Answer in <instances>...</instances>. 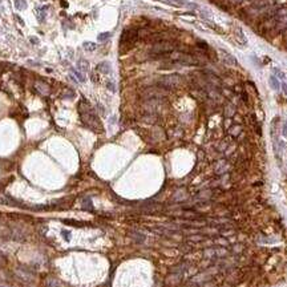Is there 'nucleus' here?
I'll return each mask as SVG.
<instances>
[{
	"label": "nucleus",
	"mask_w": 287,
	"mask_h": 287,
	"mask_svg": "<svg viewBox=\"0 0 287 287\" xmlns=\"http://www.w3.org/2000/svg\"><path fill=\"white\" fill-rule=\"evenodd\" d=\"M153 54L155 56H162V54H168L174 52V44L170 41H157L150 49Z\"/></svg>",
	"instance_id": "nucleus-2"
},
{
	"label": "nucleus",
	"mask_w": 287,
	"mask_h": 287,
	"mask_svg": "<svg viewBox=\"0 0 287 287\" xmlns=\"http://www.w3.org/2000/svg\"><path fill=\"white\" fill-rule=\"evenodd\" d=\"M270 85H271V88L274 89V91H278V89L280 88L279 80H278L275 76H271V77H270Z\"/></svg>",
	"instance_id": "nucleus-8"
},
{
	"label": "nucleus",
	"mask_w": 287,
	"mask_h": 287,
	"mask_svg": "<svg viewBox=\"0 0 287 287\" xmlns=\"http://www.w3.org/2000/svg\"><path fill=\"white\" fill-rule=\"evenodd\" d=\"M83 47H84L85 51L92 52V51H94V49L97 48V45H96L94 43H92V41H85V43H83Z\"/></svg>",
	"instance_id": "nucleus-9"
},
{
	"label": "nucleus",
	"mask_w": 287,
	"mask_h": 287,
	"mask_svg": "<svg viewBox=\"0 0 287 287\" xmlns=\"http://www.w3.org/2000/svg\"><path fill=\"white\" fill-rule=\"evenodd\" d=\"M235 32H237V35H238V41L240 43V44H246V37H245V35L242 33V31H240L239 28H237L235 29Z\"/></svg>",
	"instance_id": "nucleus-11"
},
{
	"label": "nucleus",
	"mask_w": 287,
	"mask_h": 287,
	"mask_svg": "<svg viewBox=\"0 0 287 287\" xmlns=\"http://www.w3.org/2000/svg\"><path fill=\"white\" fill-rule=\"evenodd\" d=\"M106 86H108V88L110 89L112 92H114V91H116V85H114V83H113V81H108V83H106Z\"/></svg>",
	"instance_id": "nucleus-15"
},
{
	"label": "nucleus",
	"mask_w": 287,
	"mask_h": 287,
	"mask_svg": "<svg viewBox=\"0 0 287 287\" xmlns=\"http://www.w3.org/2000/svg\"><path fill=\"white\" fill-rule=\"evenodd\" d=\"M283 136L287 137V122L285 124V126H283Z\"/></svg>",
	"instance_id": "nucleus-16"
},
{
	"label": "nucleus",
	"mask_w": 287,
	"mask_h": 287,
	"mask_svg": "<svg viewBox=\"0 0 287 287\" xmlns=\"http://www.w3.org/2000/svg\"><path fill=\"white\" fill-rule=\"evenodd\" d=\"M70 72H72V76H75L76 80H77L78 83H84V81H85V76H84L78 69H72Z\"/></svg>",
	"instance_id": "nucleus-7"
},
{
	"label": "nucleus",
	"mask_w": 287,
	"mask_h": 287,
	"mask_svg": "<svg viewBox=\"0 0 287 287\" xmlns=\"http://www.w3.org/2000/svg\"><path fill=\"white\" fill-rule=\"evenodd\" d=\"M47 8L48 7H41L39 11V20L40 21H44V17H45V12H47Z\"/></svg>",
	"instance_id": "nucleus-13"
},
{
	"label": "nucleus",
	"mask_w": 287,
	"mask_h": 287,
	"mask_svg": "<svg viewBox=\"0 0 287 287\" xmlns=\"http://www.w3.org/2000/svg\"><path fill=\"white\" fill-rule=\"evenodd\" d=\"M110 36H112V35L109 33V32H104V33H100V35H98L97 39L100 40V41H105V40H108Z\"/></svg>",
	"instance_id": "nucleus-14"
},
{
	"label": "nucleus",
	"mask_w": 287,
	"mask_h": 287,
	"mask_svg": "<svg viewBox=\"0 0 287 287\" xmlns=\"http://www.w3.org/2000/svg\"><path fill=\"white\" fill-rule=\"evenodd\" d=\"M13 3H15V7L17 8V9H25L27 8L25 0H13Z\"/></svg>",
	"instance_id": "nucleus-10"
},
{
	"label": "nucleus",
	"mask_w": 287,
	"mask_h": 287,
	"mask_svg": "<svg viewBox=\"0 0 287 287\" xmlns=\"http://www.w3.org/2000/svg\"><path fill=\"white\" fill-rule=\"evenodd\" d=\"M97 69L102 73H110L112 72V67L108 61H104V62H101V64H98Z\"/></svg>",
	"instance_id": "nucleus-6"
},
{
	"label": "nucleus",
	"mask_w": 287,
	"mask_h": 287,
	"mask_svg": "<svg viewBox=\"0 0 287 287\" xmlns=\"http://www.w3.org/2000/svg\"><path fill=\"white\" fill-rule=\"evenodd\" d=\"M170 59L176 60V61L181 62V64L185 65H195L198 64L197 59L194 56H191L189 53H184V52H171L170 53Z\"/></svg>",
	"instance_id": "nucleus-3"
},
{
	"label": "nucleus",
	"mask_w": 287,
	"mask_h": 287,
	"mask_svg": "<svg viewBox=\"0 0 287 287\" xmlns=\"http://www.w3.org/2000/svg\"><path fill=\"white\" fill-rule=\"evenodd\" d=\"M230 1H233V3H240L242 0H230Z\"/></svg>",
	"instance_id": "nucleus-19"
},
{
	"label": "nucleus",
	"mask_w": 287,
	"mask_h": 287,
	"mask_svg": "<svg viewBox=\"0 0 287 287\" xmlns=\"http://www.w3.org/2000/svg\"><path fill=\"white\" fill-rule=\"evenodd\" d=\"M219 53H221V59L223 60L225 64H227V65H237L238 64V62H237L238 60H237L231 53H229L226 49H219Z\"/></svg>",
	"instance_id": "nucleus-5"
},
{
	"label": "nucleus",
	"mask_w": 287,
	"mask_h": 287,
	"mask_svg": "<svg viewBox=\"0 0 287 287\" xmlns=\"http://www.w3.org/2000/svg\"><path fill=\"white\" fill-rule=\"evenodd\" d=\"M138 37V32L137 29H133V28H128L122 32L121 35V41H120V49H124L125 47V51H128L129 48L133 47V44L136 43Z\"/></svg>",
	"instance_id": "nucleus-1"
},
{
	"label": "nucleus",
	"mask_w": 287,
	"mask_h": 287,
	"mask_svg": "<svg viewBox=\"0 0 287 287\" xmlns=\"http://www.w3.org/2000/svg\"><path fill=\"white\" fill-rule=\"evenodd\" d=\"M283 89H285V93H287V84L283 83Z\"/></svg>",
	"instance_id": "nucleus-18"
},
{
	"label": "nucleus",
	"mask_w": 287,
	"mask_h": 287,
	"mask_svg": "<svg viewBox=\"0 0 287 287\" xmlns=\"http://www.w3.org/2000/svg\"><path fill=\"white\" fill-rule=\"evenodd\" d=\"M78 68H80L81 70H84V72H85V70H88L89 64L85 61V60H81V61H78Z\"/></svg>",
	"instance_id": "nucleus-12"
},
{
	"label": "nucleus",
	"mask_w": 287,
	"mask_h": 287,
	"mask_svg": "<svg viewBox=\"0 0 287 287\" xmlns=\"http://www.w3.org/2000/svg\"><path fill=\"white\" fill-rule=\"evenodd\" d=\"M179 83H181V77L178 75H168L161 78L160 84L165 88H176L179 85Z\"/></svg>",
	"instance_id": "nucleus-4"
},
{
	"label": "nucleus",
	"mask_w": 287,
	"mask_h": 287,
	"mask_svg": "<svg viewBox=\"0 0 287 287\" xmlns=\"http://www.w3.org/2000/svg\"><path fill=\"white\" fill-rule=\"evenodd\" d=\"M31 41L33 43V44H37V39H36V37H31Z\"/></svg>",
	"instance_id": "nucleus-17"
}]
</instances>
